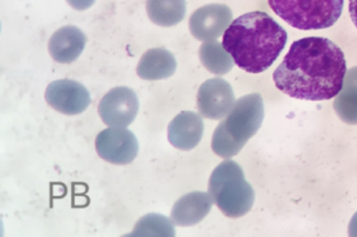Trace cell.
<instances>
[{"label":"cell","mask_w":357,"mask_h":237,"mask_svg":"<svg viewBox=\"0 0 357 237\" xmlns=\"http://www.w3.org/2000/svg\"><path fill=\"white\" fill-rule=\"evenodd\" d=\"M130 236H175L174 223L165 215L151 213L138 220Z\"/></svg>","instance_id":"18"},{"label":"cell","mask_w":357,"mask_h":237,"mask_svg":"<svg viewBox=\"0 0 357 237\" xmlns=\"http://www.w3.org/2000/svg\"><path fill=\"white\" fill-rule=\"evenodd\" d=\"M99 157L116 165L130 164L137 158L139 142L133 131L121 126H110L99 133L96 140Z\"/></svg>","instance_id":"6"},{"label":"cell","mask_w":357,"mask_h":237,"mask_svg":"<svg viewBox=\"0 0 357 237\" xmlns=\"http://www.w3.org/2000/svg\"><path fill=\"white\" fill-rule=\"evenodd\" d=\"M213 204L209 193H188L175 202L170 220L178 227H192L206 218Z\"/></svg>","instance_id":"12"},{"label":"cell","mask_w":357,"mask_h":237,"mask_svg":"<svg viewBox=\"0 0 357 237\" xmlns=\"http://www.w3.org/2000/svg\"><path fill=\"white\" fill-rule=\"evenodd\" d=\"M199 59L203 67L215 75H226L233 67L232 56L219 41H206L199 49Z\"/></svg>","instance_id":"17"},{"label":"cell","mask_w":357,"mask_h":237,"mask_svg":"<svg viewBox=\"0 0 357 237\" xmlns=\"http://www.w3.org/2000/svg\"><path fill=\"white\" fill-rule=\"evenodd\" d=\"M236 104L232 85L223 79H211L199 87L197 108L201 116L208 120H222Z\"/></svg>","instance_id":"8"},{"label":"cell","mask_w":357,"mask_h":237,"mask_svg":"<svg viewBox=\"0 0 357 237\" xmlns=\"http://www.w3.org/2000/svg\"><path fill=\"white\" fill-rule=\"evenodd\" d=\"M139 111V99L130 87H115L99 103V116L110 126L127 128L133 123Z\"/></svg>","instance_id":"7"},{"label":"cell","mask_w":357,"mask_h":237,"mask_svg":"<svg viewBox=\"0 0 357 237\" xmlns=\"http://www.w3.org/2000/svg\"><path fill=\"white\" fill-rule=\"evenodd\" d=\"M333 108L344 123L357 126V67L345 74L343 87L335 98Z\"/></svg>","instance_id":"15"},{"label":"cell","mask_w":357,"mask_h":237,"mask_svg":"<svg viewBox=\"0 0 357 237\" xmlns=\"http://www.w3.org/2000/svg\"><path fill=\"white\" fill-rule=\"evenodd\" d=\"M186 0H148L146 11L152 22L161 27H173L186 15Z\"/></svg>","instance_id":"16"},{"label":"cell","mask_w":357,"mask_h":237,"mask_svg":"<svg viewBox=\"0 0 357 237\" xmlns=\"http://www.w3.org/2000/svg\"><path fill=\"white\" fill-rule=\"evenodd\" d=\"M349 13L355 27L357 28V0H349Z\"/></svg>","instance_id":"20"},{"label":"cell","mask_w":357,"mask_h":237,"mask_svg":"<svg viewBox=\"0 0 357 237\" xmlns=\"http://www.w3.org/2000/svg\"><path fill=\"white\" fill-rule=\"evenodd\" d=\"M174 54L165 49H151L146 51L139 60L137 74L146 81L165 80L176 72Z\"/></svg>","instance_id":"14"},{"label":"cell","mask_w":357,"mask_h":237,"mask_svg":"<svg viewBox=\"0 0 357 237\" xmlns=\"http://www.w3.org/2000/svg\"><path fill=\"white\" fill-rule=\"evenodd\" d=\"M232 19V10L227 5L208 4L191 15L188 27L197 40L213 41L226 32Z\"/></svg>","instance_id":"10"},{"label":"cell","mask_w":357,"mask_h":237,"mask_svg":"<svg viewBox=\"0 0 357 237\" xmlns=\"http://www.w3.org/2000/svg\"><path fill=\"white\" fill-rule=\"evenodd\" d=\"M86 46V36L75 26H64L54 32L49 41L51 57L62 64L73 63L80 57Z\"/></svg>","instance_id":"13"},{"label":"cell","mask_w":357,"mask_h":237,"mask_svg":"<svg viewBox=\"0 0 357 237\" xmlns=\"http://www.w3.org/2000/svg\"><path fill=\"white\" fill-rule=\"evenodd\" d=\"M204 133L202 116L193 111L180 112L168 126L169 142L181 151H191L201 142Z\"/></svg>","instance_id":"11"},{"label":"cell","mask_w":357,"mask_h":237,"mask_svg":"<svg viewBox=\"0 0 357 237\" xmlns=\"http://www.w3.org/2000/svg\"><path fill=\"white\" fill-rule=\"evenodd\" d=\"M279 17L301 31H320L335 24L343 13L344 0H268Z\"/></svg>","instance_id":"5"},{"label":"cell","mask_w":357,"mask_h":237,"mask_svg":"<svg viewBox=\"0 0 357 237\" xmlns=\"http://www.w3.org/2000/svg\"><path fill=\"white\" fill-rule=\"evenodd\" d=\"M264 120V99L257 93L238 99L215 129L211 147L219 157L232 158L256 135Z\"/></svg>","instance_id":"3"},{"label":"cell","mask_w":357,"mask_h":237,"mask_svg":"<svg viewBox=\"0 0 357 237\" xmlns=\"http://www.w3.org/2000/svg\"><path fill=\"white\" fill-rule=\"evenodd\" d=\"M96 0H67L68 4L72 6L73 9L77 10V11H84L87 10L94 4Z\"/></svg>","instance_id":"19"},{"label":"cell","mask_w":357,"mask_h":237,"mask_svg":"<svg viewBox=\"0 0 357 237\" xmlns=\"http://www.w3.org/2000/svg\"><path fill=\"white\" fill-rule=\"evenodd\" d=\"M347 72L340 46L326 38L309 36L291 45L273 81L291 98L321 101L338 95Z\"/></svg>","instance_id":"1"},{"label":"cell","mask_w":357,"mask_h":237,"mask_svg":"<svg viewBox=\"0 0 357 237\" xmlns=\"http://www.w3.org/2000/svg\"><path fill=\"white\" fill-rule=\"evenodd\" d=\"M49 106L68 116L85 112L91 104V95L85 85L73 80L54 81L45 92Z\"/></svg>","instance_id":"9"},{"label":"cell","mask_w":357,"mask_h":237,"mask_svg":"<svg viewBox=\"0 0 357 237\" xmlns=\"http://www.w3.org/2000/svg\"><path fill=\"white\" fill-rule=\"evenodd\" d=\"M349 235L351 237H357V212L353 215L349 224Z\"/></svg>","instance_id":"21"},{"label":"cell","mask_w":357,"mask_h":237,"mask_svg":"<svg viewBox=\"0 0 357 237\" xmlns=\"http://www.w3.org/2000/svg\"><path fill=\"white\" fill-rule=\"evenodd\" d=\"M208 193L215 205L229 218H241L254 206V188L236 161H225L215 167L210 176Z\"/></svg>","instance_id":"4"},{"label":"cell","mask_w":357,"mask_h":237,"mask_svg":"<svg viewBox=\"0 0 357 237\" xmlns=\"http://www.w3.org/2000/svg\"><path fill=\"white\" fill-rule=\"evenodd\" d=\"M287 42V33L264 11H252L232 21L222 45L238 67L261 74L272 67Z\"/></svg>","instance_id":"2"}]
</instances>
